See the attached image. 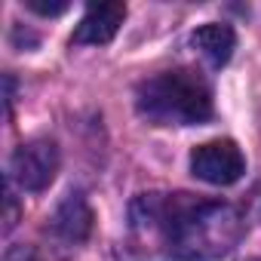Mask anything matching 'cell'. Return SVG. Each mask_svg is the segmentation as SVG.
<instances>
[{"label":"cell","instance_id":"obj_1","mask_svg":"<svg viewBox=\"0 0 261 261\" xmlns=\"http://www.w3.org/2000/svg\"><path fill=\"white\" fill-rule=\"evenodd\" d=\"M133 230L157 240L175 261H215L233 252L246 233L237 206L191 194H142L133 203Z\"/></svg>","mask_w":261,"mask_h":261},{"label":"cell","instance_id":"obj_2","mask_svg":"<svg viewBox=\"0 0 261 261\" xmlns=\"http://www.w3.org/2000/svg\"><path fill=\"white\" fill-rule=\"evenodd\" d=\"M136 108L157 126H197L212 117V89L197 71H163L139 86Z\"/></svg>","mask_w":261,"mask_h":261},{"label":"cell","instance_id":"obj_3","mask_svg":"<svg viewBox=\"0 0 261 261\" xmlns=\"http://www.w3.org/2000/svg\"><path fill=\"white\" fill-rule=\"evenodd\" d=\"M191 172L215 188H227L243 178L246 172V157L230 139H215L206 145H197L191 151Z\"/></svg>","mask_w":261,"mask_h":261},{"label":"cell","instance_id":"obj_4","mask_svg":"<svg viewBox=\"0 0 261 261\" xmlns=\"http://www.w3.org/2000/svg\"><path fill=\"white\" fill-rule=\"evenodd\" d=\"M59 172V148L49 139H31L13 151L10 175L22 191H43Z\"/></svg>","mask_w":261,"mask_h":261},{"label":"cell","instance_id":"obj_5","mask_svg":"<svg viewBox=\"0 0 261 261\" xmlns=\"http://www.w3.org/2000/svg\"><path fill=\"white\" fill-rule=\"evenodd\" d=\"M126 19V7L123 4H98L89 7L86 16L80 19V25L71 34V43L77 46H105L117 37L120 25Z\"/></svg>","mask_w":261,"mask_h":261},{"label":"cell","instance_id":"obj_6","mask_svg":"<svg viewBox=\"0 0 261 261\" xmlns=\"http://www.w3.org/2000/svg\"><path fill=\"white\" fill-rule=\"evenodd\" d=\"M191 46L212 65V68H221L230 62L233 49H237V34L230 25H221V22H206L200 25L194 34H191Z\"/></svg>","mask_w":261,"mask_h":261},{"label":"cell","instance_id":"obj_7","mask_svg":"<svg viewBox=\"0 0 261 261\" xmlns=\"http://www.w3.org/2000/svg\"><path fill=\"white\" fill-rule=\"evenodd\" d=\"M53 227L62 240H71V243L86 240V233L92 230V209L83 200V194H68L59 203V209L53 215Z\"/></svg>","mask_w":261,"mask_h":261},{"label":"cell","instance_id":"obj_8","mask_svg":"<svg viewBox=\"0 0 261 261\" xmlns=\"http://www.w3.org/2000/svg\"><path fill=\"white\" fill-rule=\"evenodd\" d=\"M25 7L40 16H62L68 10V0H25Z\"/></svg>","mask_w":261,"mask_h":261},{"label":"cell","instance_id":"obj_9","mask_svg":"<svg viewBox=\"0 0 261 261\" xmlns=\"http://www.w3.org/2000/svg\"><path fill=\"white\" fill-rule=\"evenodd\" d=\"M4 261H37V255H34V249L31 246H16V249H10L7 252V258Z\"/></svg>","mask_w":261,"mask_h":261},{"label":"cell","instance_id":"obj_10","mask_svg":"<svg viewBox=\"0 0 261 261\" xmlns=\"http://www.w3.org/2000/svg\"><path fill=\"white\" fill-rule=\"evenodd\" d=\"M258 218H261V200H258Z\"/></svg>","mask_w":261,"mask_h":261},{"label":"cell","instance_id":"obj_11","mask_svg":"<svg viewBox=\"0 0 261 261\" xmlns=\"http://www.w3.org/2000/svg\"><path fill=\"white\" fill-rule=\"evenodd\" d=\"M252 261H261V258H252Z\"/></svg>","mask_w":261,"mask_h":261}]
</instances>
